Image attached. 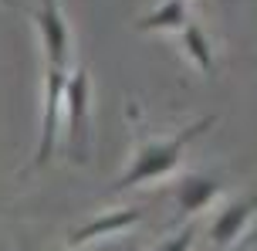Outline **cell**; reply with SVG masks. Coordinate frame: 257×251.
Segmentation results:
<instances>
[{"mask_svg":"<svg viewBox=\"0 0 257 251\" xmlns=\"http://www.w3.org/2000/svg\"><path fill=\"white\" fill-rule=\"evenodd\" d=\"M4 4H11V7H17V0H4Z\"/></svg>","mask_w":257,"mask_h":251,"instance_id":"7c38bea8","label":"cell"},{"mask_svg":"<svg viewBox=\"0 0 257 251\" xmlns=\"http://www.w3.org/2000/svg\"><path fill=\"white\" fill-rule=\"evenodd\" d=\"M34 21L41 27L51 68H64L68 65V27H64V17L58 14V0H41V11L34 14Z\"/></svg>","mask_w":257,"mask_h":251,"instance_id":"277c9868","label":"cell"},{"mask_svg":"<svg viewBox=\"0 0 257 251\" xmlns=\"http://www.w3.org/2000/svg\"><path fill=\"white\" fill-rule=\"evenodd\" d=\"M139 217H142L139 207H125V211H115V214H102V217H95V221H88V224H81L78 231H71L68 244H81V241H91V238H98V234H108V231L132 227Z\"/></svg>","mask_w":257,"mask_h":251,"instance_id":"8992f818","label":"cell"},{"mask_svg":"<svg viewBox=\"0 0 257 251\" xmlns=\"http://www.w3.org/2000/svg\"><path fill=\"white\" fill-rule=\"evenodd\" d=\"M254 211H257V194H254V197H247V200L230 204V207L213 221V227H210V241L220 244V248H223V244H230V241L240 234V227L247 224V217H250Z\"/></svg>","mask_w":257,"mask_h":251,"instance_id":"5b68a950","label":"cell"},{"mask_svg":"<svg viewBox=\"0 0 257 251\" xmlns=\"http://www.w3.org/2000/svg\"><path fill=\"white\" fill-rule=\"evenodd\" d=\"M220 194V184L217 180H210V177H186L176 190V197H180V211L183 214H196L200 207H206L210 200Z\"/></svg>","mask_w":257,"mask_h":251,"instance_id":"52a82bcc","label":"cell"},{"mask_svg":"<svg viewBox=\"0 0 257 251\" xmlns=\"http://www.w3.org/2000/svg\"><path fill=\"white\" fill-rule=\"evenodd\" d=\"M64 109H68V146L78 163L88 159V71L78 68L64 81Z\"/></svg>","mask_w":257,"mask_h":251,"instance_id":"7a4b0ae2","label":"cell"},{"mask_svg":"<svg viewBox=\"0 0 257 251\" xmlns=\"http://www.w3.org/2000/svg\"><path fill=\"white\" fill-rule=\"evenodd\" d=\"M247 248V244H237V248H230V251H244Z\"/></svg>","mask_w":257,"mask_h":251,"instance_id":"8fae6325","label":"cell"},{"mask_svg":"<svg viewBox=\"0 0 257 251\" xmlns=\"http://www.w3.org/2000/svg\"><path fill=\"white\" fill-rule=\"evenodd\" d=\"M64 68H51L48 65V85H44V122H41V143L38 153H34V166H44L54 153V143H58V109H61L64 99Z\"/></svg>","mask_w":257,"mask_h":251,"instance_id":"3957f363","label":"cell"},{"mask_svg":"<svg viewBox=\"0 0 257 251\" xmlns=\"http://www.w3.org/2000/svg\"><path fill=\"white\" fill-rule=\"evenodd\" d=\"M186 24V7L183 0H166L159 11H153L146 21H139V31H156V27H183Z\"/></svg>","mask_w":257,"mask_h":251,"instance_id":"9c48e42d","label":"cell"},{"mask_svg":"<svg viewBox=\"0 0 257 251\" xmlns=\"http://www.w3.org/2000/svg\"><path fill=\"white\" fill-rule=\"evenodd\" d=\"M190 244H193V227H183V231L176 234V238H169L166 244H159L156 251H186Z\"/></svg>","mask_w":257,"mask_h":251,"instance_id":"30bf717a","label":"cell"},{"mask_svg":"<svg viewBox=\"0 0 257 251\" xmlns=\"http://www.w3.org/2000/svg\"><path fill=\"white\" fill-rule=\"evenodd\" d=\"M183 44H186V51L193 54V61L203 68L206 75H213V51H210V41H206V34L196 24H183Z\"/></svg>","mask_w":257,"mask_h":251,"instance_id":"ba28073f","label":"cell"},{"mask_svg":"<svg viewBox=\"0 0 257 251\" xmlns=\"http://www.w3.org/2000/svg\"><path fill=\"white\" fill-rule=\"evenodd\" d=\"M213 122H217V116H203L200 122H193V126H186L183 132H176L173 139L146 143L139 153H136V159L128 163V170L118 177L115 184H112V190H115V194H122V190H128V187L146 184V180H156V177H166L169 170H176V163H180L186 143H193V139H196L200 132H206Z\"/></svg>","mask_w":257,"mask_h":251,"instance_id":"6da1fadb","label":"cell"}]
</instances>
